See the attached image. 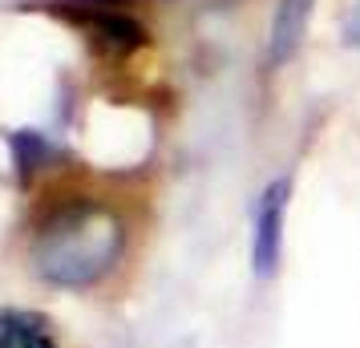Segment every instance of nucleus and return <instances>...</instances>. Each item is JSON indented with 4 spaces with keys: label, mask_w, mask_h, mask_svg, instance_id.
<instances>
[{
    "label": "nucleus",
    "mask_w": 360,
    "mask_h": 348,
    "mask_svg": "<svg viewBox=\"0 0 360 348\" xmlns=\"http://www.w3.org/2000/svg\"><path fill=\"white\" fill-rule=\"evenodd\" d=\"M126 247V227L117 211L94 199L57 207L33 239V267L57 288H89L110 276Z\"/></svg>",
    "instance_id": "nucleus-1"
},
{
    "label": "nucleus",
    "mask_w": 360,
    "mask_h": 348,
    "mask_svg": "<svg viewBox=\"0 0 360 348\" xmlns=\"http://www.w3.org/2000/svg\"><path fill=\"white\" fill-rule=\"evenodd\" d=\"M89 33H94V41L101 49H110V53H130L146 41V29L138 20L126 17V13H110V8L89 13Z\"/></svg>",
    "instance_id": "nucleus-5"
},
{
    "label": "nucleus",
    "mask_w": 360,
    "mask_h": 348,
    "mask_svg": "<svg viewBox=\"0 0 360 348\" xmlns=\"http://www.w3.org/2000/svg\"><path fill=\"white\" fill-rule=\"evenodd\" d=\"M288 195H292V183L288 179H276V183L263 186V195L255 199V211H251V267L259 276H271L279 264Z\"/></svg>",
    "instance_id": "nucleus-2"
},
{
    "label": "nucleus",
    "mask_w": 360,
    "mask_h": 348,
    "mask_svg": "<svg viewBox=\"0 0 360 348\" xmlns=\"http://www.w3.org/2000/svg\"><path fill=\"white\" fill-rule=\"evenodd\" d=\"M344 41L360 49V4L352 8V13H348V20H344Z\"/></svg>",
    "instance_id": "nucleus-7"
},
{
    "label": "nucleus",
    "mask_w": 360,
    "mask_h": 348,
    "mask_svg": "<svg viewBox=\"0 0 360 348\" xmlns=\"http://www.w3.org/2000/svg\"><path fill=\"white\" fill-rule=\"evenodd\" d=\"M0 348H57L49 320L20 308H0Z\"/></svg>",
    "instance_id": "nucleus-4"
},
{
    "label": "nucleus",
    "mask_w": 360,
    "mask_h": 348,
    "mask_svg": "<svg viewBox=\"0 0 360 348\" xmlns=\"http://www.w3.org/2000/svg\"><path fill=\"white\" fill-rule=\"evenodd\" d=\"M316 0H279L276 20H271V65H283L295 53L300 37L308 29V13Z\"/></svg>",
    "instance_id": "nucleus-3"
},
{
    "label": "nucleus",
    "mask_w": 360,
    "mask_h": 348,
    "mask_svg": "<svg viewBox=\"0 0 360 348\" xmlns=\"http://www.w3.org/2000/svg\"><path fill=\"white\" fill-rule=\"evenodd\" d=\"M13 158H17V166L29 174V170L41 166V158H49V146H45V138L37 130H20V134H13Z\"/></svg>",
    "instance_id": "nucleus-6"
}]
</instances>
